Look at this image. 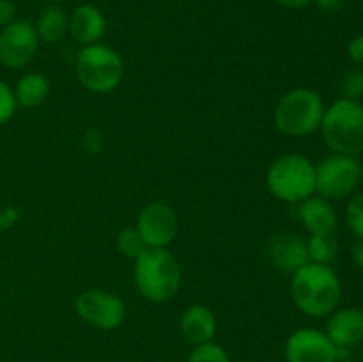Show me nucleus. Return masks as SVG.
Masks as SVG:
<instances>
[{"mask_svg":"<svg viewBox=\"0 0 363 362\" xmlns=\"http://www.w3.org/2000/svg\"><path fill=\"white\" fill-rule=\"evenodd\" d=\"M137 231L147 247L165 248L176 238L177 216L170 206L163 202L147 204L137 219Z\"/></svg>","mask_w":363,"mask_h":362,"instance_id":"obj_11","label":"nucleus"},{"mask_svg":"<svg viewBox=\"0 0 363 362\" xmlns=\"http://www.w3.org/2000/svg\"><path fill=\"white\" fill-rule=\"evenodd\" d=\"M14 6L9 0H0V25H7L14 20Z\"/></svg>","mask_w":363,"mask_h":362,"instance_id":"obj_26","label":"nucleus"},{"mask_svg":"<svg viewBox=\"0 0 363 362\" xmlns=\"http://www.w3.org/2000/svg\"><path fill=\"white\" fill-rule=\"evenodd\" d=\"M116 245H117V251H119L121 254L131 259H137L138 256L144 254V252L149 248L147 245H145V241L142 240L137 227H126V229L121 231L116 238Z\"/></svg>","mask_w":363,"mask_h":362,"instance_id":"obj_20","label":"nucleus"},{"mask_svg":"<svg viewBox=\"0 0 363 362\" xmlns=\"http://www.w3.org/2000/svg\"><path fill=\"white\" fill-rule=\"evenodd\" d=\"M179 329L184 341L194 344V346L209 343L216 334L215 314L206 305H190L181 316Z\"/></svg>","mask_w":363,"mask_h":362,"instance_id":"obj_15","label":"nucleus"},{"mask_svg":"<svg viewBox=\"0 0 363 362\" xmlns=\"http://www.w3.org/2000/svg\"><path fill=\"white\" fill-rule=\"evenodd\" d=\"M77 314L89 325L101 330H113L126 318V305L117 295L103 290H87L74 302Z\"/></svg>","mask_w":363,"mask_h":362,"instance_id":"obj_8","label":"nucleus"},{"mask_svg":"<svg viewBox=\"0 0 363 362\" xmlns=\"http://www.w3.org/2000/svg\"><path fill=\"white\" fill-rule=\"evenodd\" d=\"M298 216L303 226L311 231V234L335 231L337 227L335 209L323 197H308L301 201L300 208H298Z\"/></svg>","mask_w":363,"mask_h":362,"instance_id":"obj_16","label":"nucleus"},{"mask_svg":"<svg viewBox=\"0 0 363 362\" xmlns=\"http://www.w3.org/2000/svg\"><path fill=\"white\" fill-rule=\"evenodd\" d=\"M321 133L330 149L339 155L363 153V105L357 99L340 98L325 110Z\"/></svg>","mask_w":363,"mask_h":362,"instance_id":"obj_3","label":"nucleus"},{"mask_svg":"<svg viewBox=\"0 0 363 362\" xmlns=\"http://www.w3.org/2000/svg\"><path fill=\"white\" fill-rule=\"evenodd\" d=\"M77 78L85 89L98 94L112 92L124 77V64L119 53L106 45L84 46L74 62Z\"/></svg>","mask_w":363,"mask_h":362,"instance_id":"obj_6","label":"nucleus"},{"mask_svg":"<svg viewBox=\"0 0 363 362\" xmlns=\"http://www.w3.org/2000/svg\"><path fill=\"white\" fill-rule=\"evenodd\" d=\"M291 295L301 312L323 318L335 311L340 300V280L328 265L308 261L294 272Z\"/></svg>","mask_w":363,"mask_h":362,"instance_id":"obj_1","label":"nucleus"},{"mask_svg":"<svg viewBox=\"0 0 363 362\" xmlns=\"http://www.w3.org/2000/svg\"><path fill=\"white\" fill-rule=\"evenodd\" d=\"M188 362H230V361L227 351L223 350L220 344L209 341V343L194 346L190 357H188Z\"/></svg>","mask_w":363,"mask_h":362,"instance_id":"obj_21","label":"nucleus"},{"mask_svg":"<svg viewBox=\"0 0 363 362\" xmlns=\"http://www.w3.org/2000/svg\"><path fill=\"white\" fill-rule=\"evenodd\" d=\"M106 31V20L98 7L91 4L78 6L69 16V34L74 41L89 46L98 43Z\"/></svg>","mask_w":363,"mask_h":362,"instance_id":"obj_14","label":"nucleus"},{"mask_svg":"<svg viewBox=\"0 0 363 362\" xmlns=\"http://www.w3.org/2000/svg\"><path fill=\"white\" fill-rule=\"evenodd\" d=\"M275 2L284 7H289V9H301V7L311 6L314 0H275Z\"/></svg>","mask_w":363,"mask_h":362,"instance_id":"obj_27","label":"nucleus"},{"mask_svg":"<svg viewBox=\"0 0 363 362\" xmlns=\"http://www.w3.org/2000/svg\"><path fill=\"white\" fill-rule=\"evenodd\" d=\"M46 2H52V4H55V2H60V0H46Z\"/></svg>","mask_w":363,"mask_h":362,"instance_id":"obj_30","label":"nucleus"},{"mask_svg":"<svg viewBox=\"0 0 363 362\" xmlns=\"http://www.w3.org/2000/svg\"><path fill=\"white\" fill-rule=\"evenodd\" d=\"M50 94V82L45 75L41 73H27L25 77L20 78V82L16 84V102L20 105L28 106H39L45 103V99Z\"/></svg>","mask_w":363,"mask_h":362,"instance_id":"obj_18","label":"nucleus"},{"mask_svg":"<svg viewBox=\"0 0 363 362\" xmlns=\"http://www.w3.org/2000/svg\"><path fill=\"white\" fill-rule=\"evenodd\" d=\"M325 103L314 89L298 87L286 92L277 105L275 126L289 137H305L321 126Z\"/></svg>","mask_w":363,"mask_h":362,"instance_id":"obj_4","label":"nucleus"},{"mask_svg":"<svg viewBox=\"0 0 363 362\" xmlns=\"http://www.w3.org/2000/svg\"><path fill=\"white\" fill-rule=\"evenodd\" d=\"M135 284L147 300H170L181 286V266L167 248L149 247L135 259Z\"/></svg>","mask_w":363,"mask_h":362,"instance_id":"obj_2","label":"nucleus"},{"mask_svg":"<svg viewBox=\"0 0 363 362\" xmlns=\"http://www.w3.org/2000/svg\"><path fill=\"white\" fill-rule=\"evenodd\" d=\"M323 11H335L342 6V0H314Z\"/></svg>","mask_w":363,"mask_h":362,"instance_id":"obj_29","label":"nucleus"},{"mask_svg":"<svg viewBox=\"0 0 363 362\" xmlns=\"http://www.w3.org/2000/svg\"><path fill=\"white\" fill-rule=\"evenodd\" d=\"M342 362H351V361H342Z\"/></svg>","mask_w":363,"mask_h":362,"instance_id":"obj_31","label":"nucleus"},{"mask_svg":"<svg viewBox=\"0 0 363 362\" xmlns=\"http://www.w3.org/2000/svg\"><path fill=\"white\" fill-rule=\"evenodd\" d=\"M362 177V163L357 156L333 155L315 167V192L323 199H344L357 190Z\"/></svg>","mask_w":363,"mask_h":362,"instance_id":"obj_7","label":"nucleus"},{"mask_svg":"<svg viewBox=\"0 0 363 362\" xmlns=\"http://www.w3.org/2000/svg\"><path fill=\"white\" fill-rule=\"evenodd\" d=\"M69 31V16L66 14V11L60 6H52L46 7L38 18V23H35V32H38V38L45 43H57L64 38Z\"/></svg>","mask_w":363,"mask_h":362,"instance_id":"obj_17","label":"nucleus"},{"mask_svg":"<svg viewBox=\"0 0 363 362\" xmlns=\"http://www.w3.org/2000/svg\"><path fill=\"white\" fill-rule=\"evenodd\" d=\"M268 258L277 270L286 273L298 272L311 261L307 241L294 233L275 234L268 241Z\"/></svg>","mask_w":363,"mask_h":362,"instance_id":"obj_12","label":"nucleus"},{"mask_svg":"<svg viewBox=\"0 0 363 362\" xmlns=\"http://www.w3.org/2000/svg\"><path fill=\"white\" fill-rule=\"evenodd\" d=\"M266 183L280 201L301 202L315 192V165L307 156L289 153L269 165Z\"/></svg>","mask_w":363,"mask_h":362,"instance_id":"obj_5","label":"nucleus"},{"mask_svg":"<svg viewBox=\"0 0 363 362\" xmlns=\"http://www.w3.org/2000/svg\"><path fill=\"white\" fill-rule=\"evenodd\" d=\"M351 254H353L354 265L363 268V238H358L357 243L353 245V252Z\"/></svg>","mask_w":363,"mask_h":362,"instance_id":"obj_28","label":"nucleus"},{"mask_svg":"<svg viewBox=\"0 0 363 362\" xmlns=\"http://www.w3.org/2000/svg\"><path fill=\"white\" fill-rule=\"evenodd\" d=\"M342 92L344 98L350 99H358L363 96V70L353 71L351 75H347V78L342 84Z\"/></svg>","mask_w":363,"mask_h":362,"instance_id":"obj_24","label":"nucleus"},{"mask_svg":"<svg viewBox=\"0 0 363 362\" xmlns=\"http://www.w3.org/2000/svg\"><path fill=\"white\" fill-rule=\"evenodd\" d=\"M339 348L326 332L318 329H300L286 343L287 362H337Z\"/></svg>","mask_w":363,"mask_h":362,"instance_id":"obj_10","label":"nucleus"},{"mask_svg":"<svg viewBox=\"0 0 363 362\" xmlns=\"http://www.w3.org/2000/svg\"><path fill=\"white\" fill-rule=\"evenodd\" d=\"M346 220L350 229L358 238H363V194H357L351 197L346 209Z\"/></svg>","mask_w":363,"mask_h":362,"instance_id":"obj_22","label":"nucleus"},{"mask_svg":"<svg viewBox=\"0 0 363 362\" xmlns=\"http://www.w3.org/2000/svg\"><path fill=\"white\" fill-rule=\"evenodd\" d=\"M308 259L312 263H321L328 265L339 251V241H337L335 231H326V233L312 234L311 240L307 241Z\"/></svg>","mask_w":363,"mask_h":362,"instance_id":"obj_19","label":"nucleus"},{"mask_svg":"<svg viewBox=\"0 0 363 362\" xmlns=\"http://www.w3.org/2000/svg\"><path fill=\"white\" fill-rule=\"evenodd\" d=\"M326 336L337 348H351L363 341V312L346 307L333 312L326 325Z\"/></svg>","mask_w":363,"mask_h":362,"instance_id":"obj_13","label":"nucleus"},{"mask_svg":"<svg viewBox=\"0 0 363 362\" xmlns=\"http://www.w3.org/2000/svg\"><path fill=\"white\" fill-rule=\"evenodd\" d=\"M39 38L30 21L13 20L0 32V62L7 67H23L34 59Z\"/></svg>","mask_w":363,"mask_h":362,"instance_id":"obj_9","label":"nucleus"},{"mask_svg":"<svg viewBox=\"0 0 363 362\" xmlns=\"http://www.w3.org/2000/svg\"><path fill=\"white\" fill-rule=\"evenodd\" d=\"M16 96L11 91L9 85H6L4 82H0V124L7 123L11 117L14 116V110H16Z\"/></svg>","mask_w":363,"mask_h":362,"instance_id":"obj_23","label":"nucleus"},{"mask_svg":"<svg viewBox=\"0 0 363 362\" xmlns=\"http://www.w3.org/2000/svg\"><path fill=\"white\" fill-rule=\"evenodd\" d=\"M347 53H350L353 62L362 64L363 66V34L357 35V38L350 43V46H347Z\"/></svg>","mask_w":363,"mask_h":362,"instance_id":"obj_25","label":"nucleus"}]
</instances>
